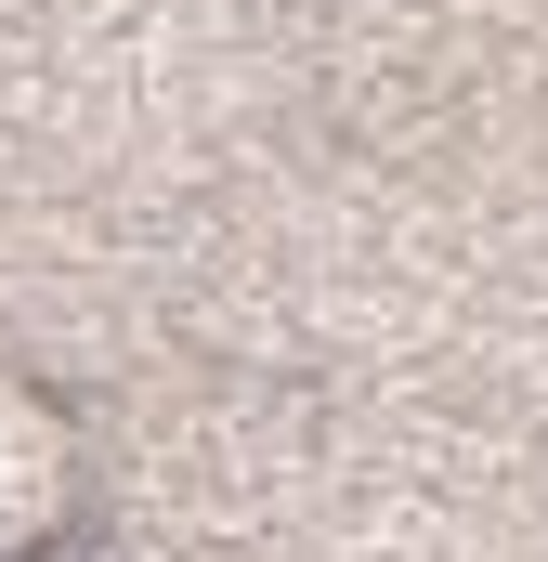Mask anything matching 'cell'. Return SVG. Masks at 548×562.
<instances>
[{"label":"cell","mask_w":548,"mask_h":562,"mask_svg":"<svg viewBox=\"0 0 548 562\" xmlns=\"http://www.w3.org/2000/svg\"><path fill=\"white\" fill-rule=\"evenodd\" d=\"M53 510H66V445L26 393H0V550H26Z\"/></svg>","instance_id":"obj_1"}]
</instances>
